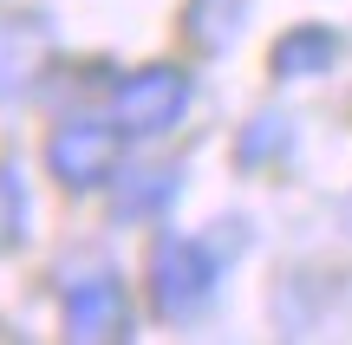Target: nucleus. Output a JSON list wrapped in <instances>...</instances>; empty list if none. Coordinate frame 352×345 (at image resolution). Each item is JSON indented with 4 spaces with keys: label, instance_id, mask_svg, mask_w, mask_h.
Returning <instances> with one entry per match:
<instances>
[{
    "label": "nucleus",
    "instance_id": "obj_7",
    "mask_svg": "<svg viewBox=\"0 0 352 345\" xmlns=\"http://www.w3.org/2000/svg\"><path fill=\"white\" fill-rule=\"evenodd\" d=\"M176 189H183V169L176 163L124 169V182H118V215L124 222H151V215H164V209L176 202Z\"/></svg>",
    "mask_w": 352,
    "mask_h": 345
},
{
    "label": "nucleus",
    "instance_id": "obj_9",
    "mask_svg": "<svg viewBox=\"0 0 352 345\" xmlns=\"http://www.w3.org/2000/svg\"><path fill=\"white\" fill-rule=\"evenodd\" d=\"M20 241H26V182L0 163V254H13Z\"/></svg>",
    "mask_w": 352,
    "mask_h": 345
},
{
    "label": "nucleus",
    "instance_id": "obj_8",
    "mask_svg": "<svg viewBox=\"0 0 352 345\" xmlns=\"http://www.w3.org/2000/svg\"><path fill=\"white\" fill-rule=\"evenodd\" d=\"M241 0H189V13H183V33L196 39L202 52H222L228 39L241 33Z\"/></svg>",
    "mask_w": 352,
    "mask_h": 345
},
{
    "label": "nucleus",
    "instance_id": "obj_1",
    "mask_svg": "<svg viewBox=\"0 0 352 345\" xmlns=\"http://www.w3.org/2000/svg\"><path fill=\"white\" fill-rule=\"evenodd\" d=\"M222 261L228 248L209 241V235H164V241L151 248V307L157 320H196V313H209L215 287H222Z\"/></svg>",
    "mask_w": 352,
    "mask_h": 345
},
{
    "label": "nucleus",
    "instance_id": "obj_10",
    "mask_svg": "<svg viewBox=\"0 0 352 345\" xmlns=\"http://www.w3.org/2000/svg\"><path fill=\"white\" fill-rule=\"evenodd\" d=\"M274 143H287V117H254V130L241 137V163H261Z\"/></svg>",
    "mask_w": 352,
    "mask_h": 345
},
{
    "label": "nucleus",
    "instance_id": "obj_3",
    "mask_svg": "<svg viewBox=\"0 0 352 345\" xmlns=\"http://www.w3.org/2000/svg\"><path fill=\"white\" fill-rule=\"evenodd\" d=\"M46 169L65 189H104L111 176H124V130H118V117H65L46 137Z\"/></svg>",
    "mask_w": 352,
    "mask_h": 345
},
{
    "label": "nucleus",
    "instance_id": "obj_2",
    "mask_svg": "<svg viewBox=\"0 0 352 345\" xmlns=\"http://www.w3.org/2000/svg\"><path fill=\"white\" fill-rule=\"evenodd\" d=\"M189 98H196V78L183 65H144L111 85V117L124 137H170L183 124Z\"/></svg>",
    "mask_w": 352,
    "mask_h": 345
},
{
    "label": "nucleus",
    "instance_id": "obj_6",
    "mask_svg": "<svg viewBox=\"0 0 352 345\" xmlns=\"http://www.w3.org/2000/svg\"><path fill=\"white\" fill-rule=\"evenodd\" d=\"M333 59H340V33H333V26H320V20L280 33L274 52H267L274 78H320V72H333Z\"/></svg>",
    "mask_w": 352,
    "mask_h": 345
},
{
    "label": "nucleus",
    "instance_id": "obj_4",
    "mask_svg": "<svg viewBox=\"0 0 352 345\" xmlns=\"http://www.w3.org/2000/svg\"><path fill=\"white\" fill-rule=\"evenodd\" d=\"M59 320H65V339H85V345H111V339H131V294L111 267H91L65 287L59 300Z\"/></svg>",
    "mask_w": 352,
    "mask_h": 345
},
{
    "label": "nucleus",
    "instance_id": "obj_5",
    "mask_svg": "<svg viewBox=\"0 0 352 345\" xmlns=\"http://www.w3.org/2000/svg\"><path fill=\"white\" fill-rule=\"evenodd\" d=\"M52 65V26L39 13H13L0 20V98H20L46 78Z\"/></svg>",
    "mask_w": 352,
    "mask_h": 345
},
{
    "label": "nucleus",
    "instance_id": "obj_11",
    "mask_svg": "<svg viewBox=\"0 0 352 345\" xmlns=\"http://www.w3.org/2000/svg\"><path fill=\"white\" fill-rule=\"evenodd\" d=\"M346 222H352V202H346Z\"/></svg>",
    "mask_w": 352,
    "mask_h": 345
}]
</instances>
